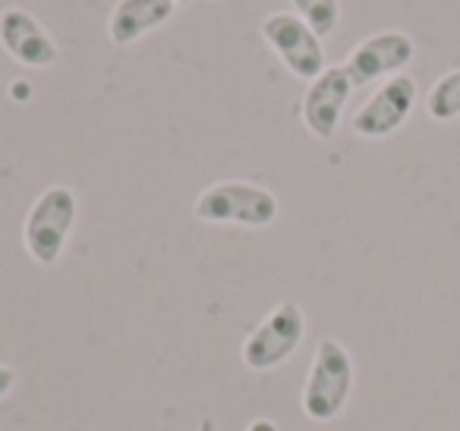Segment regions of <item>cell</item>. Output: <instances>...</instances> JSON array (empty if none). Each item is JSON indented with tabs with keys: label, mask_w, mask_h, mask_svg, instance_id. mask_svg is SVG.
Here are the masks:
<instances>
[{
	"label": "cell",
	"mask_w": 460,
	"mask_h": 431,
	"mask_svg": "<svg viewBox=\"0 0 460 431\" xmlns=\"http://www.w3.org/2000/svg\"><path fill=\"white\" fill-rule=\"evenodd\" d=\"M250 431H278V428L271 422H265V418H259V422L250 425Z\"/></svg>",
	"instance_id": "14"
},
{
	"label": "cell",
	"mask_w": 460,
	"mask_h": 431,
	"mask_svg": "<svg viewBox=\"0 0 460 431\" xmlns=\"http://www.w3.org/2000/svg\"><path fill=\"white\" fill-rule=\"evenodd\" d=\"M13 384H16V368L13 365H4V362H0V400L13 391Z\"/></svg>",
	"instance_id": "13"
},
{
	"label": "cell",
	"mask_w": 460,
	"mask_h": 431,
	"mask_svg": "<svg viewBox=\"0 0 460 431\" xmlns=\"http://www.w3.org/2000/svg\"><path fill=\"white\" fill-rule=\"evenodd\" d=\"M353 393V356L334 337L319 340L309 365L306 384H303V412L313 422H332L344 412Z\"/></svg>",
	"instance_id": "1"
},
{
	"label": "cell",
	"mask_w": 460,
	"mask_h": 431,
	"mask_svg": "<svg viewBox=\"0 0 460 431\" xmlns=\"http://www.w3.org/2000/svg\"><path fill=\"white\" fill-rule=\"evenodd\" d=\"M416 57V45L407 32H376L369 39H363L344 60V70L350 76L353 89L357 85H369L378 79H391L397 73H403V66Z\"/></svg>",
	"instance_id": "7"
},
{
	"label": "cell",
	"mask_w": 460,
	"mask_h": 431,
	"mask_svg": "<svg viewBox=\"0 0 460 431\" xmlns=\"http://www.w3.org/2000/svg\"><path fill=\"white\" fill-rule=\"evenodd\" d=\"M0 48L22 66L48 70L58 64V41L29 10L7 7L0 13Z\"/></svg>",
	"instance_id": "9"
},
{
	"label": "cell",
	"mask_w": 460,
	"mask_h": 431,
	"mask_svg": "<svg viewBox=\"0 0 460 431\" xmlns=\"http://www.w3.org/2000/svg\"><path fill=\"white\" fill-rule=\"evenodd\" d=\"M303 337H306V315L300 303L284 299L252 328V334L243 340L240 359L252 372H271L300 349Z\"/></svg>",
	"instance_id": "4"
},
{
	"label": "cell",
	"mask_w": 460,
	"mask_h": 431,
	"mask_svg": "<svg viewBox=\"0 0 460 431\" xmlns=\"http://www.w3.org/2000/svg\"><path fill=\"white\" fill-rule=\"evenodd\" d=\"M426 114L435 123H451L460 117V66L432 83L426 95Z\"/></svg>",
	"instance_id": "11"
},
{
	"label": "cell",
	"mask_w": 460,
	"mask_h": 431,
	"mask_svg": "<svg viewBox=\"0 0 460 431\" xmlns=\"http://www.w3.org/2000/svg\"><path fill=\"white\" fill-rule=\"evenodd\" d=\"M79 215V198L70 186H48L32 202L22 224V242L35 265L54 268Z\"/></svg>",
	"instance_id": "3"
},
{
	"label": "cell",
	"mask_w": 460,
	"mask_h": 431,
	"mask_svg": "<svg viewBox=\"0 0 460 431\" xmlns=\"http://www.w3.org/2000/svg\"><path fill=\"white\" fill-rule=\"evenodd\" d=\"M173 0H117L108 16V39L117 48H129L142 35L167 26L173 20Z\"/></svg>",
	"instance_id": "10"
},
{
	"label": "cell",
	"mask_w": 460,
	"mask_h": 431,
	"mask_svg": "<svg viewBox=\"0 0 460 431\" xmlns=\"http://www.w3.org/2000/svg\"><path fill=\"white\" fill-rule=\"evenodd\" d=\"M350 95H353V83L344 66H325V73L309 83L306 95H303L300 114H303V127L309 129L313 139L328 142L338 133V123L344 117Z\"/></svg>",
	"instance_id": "8"
},
{
	"label": "cell",
	"mask_w": 460,
	"mask_h": 431,
	"mask_svg": "<svg viewBox=\"0 0 460 431\" xmlns=\"http://www.w3.org/2000/svg\"><path fill=\"white\" fill-rule=\"evenodd\" d=\"M416 79L407 73L385 79L376 92L369 95V101L353 114V133L359 139H385V136L397 133L407 123V117L416 108Z\"/></svg>",
	"instance_id": "6"
},
{
	"label": "cell",
	"mask_w": 460,
	"mask_h": 431,
	"mask_svg": "<svg viewBox=\"0 0 460 431\" xmlns=\"http://www.w3.org/2000/svg\"><path fill=\"white\" fill-rule=\"evenodd\" d=\"M290 7L319 39H328L341 22V0H290Z\"/></svg>",
	"instance_id": "12"
},
{
	"label": "cell",
	"mask_w": 460,
	"mask_h": 431,
	"mask_svg": "<svg viewBox=\"0 0 460 431\" xmlns=\"http://www.w3.org/2000/svg\"><path fill=\"white\" fill-rule=\"evenodd\" d=\"M262 39L281 57L290 76L313 83L325 73V48L322 39L296 13H269L262 20Z\"/></svg>",
	"instance_id": "5"
},
{
	"label": "cell",
	"mask_w": 460,
	"mask_h": 431,
	"mask_svg": "<svg viewBox=\"0 0 460 431\" xmlns=\"http://www.w3.org/2000/svg\"><path fill=\"white\" fill-rule=\"evenodd\" d=\"M173 4H177V7H180V4H186V0H173Z\"/></svg>",
	"instance_id": "15"
},
{
	"label": "cell",
	"mask_w": 460,
	"mask_h": 431,
	"mask_svg": "<svg viewBox=\"0 0 460 431\" xmlns=\"http://www.w3.org/2000/svg\"><path fill=\"white\" fill-rule=\"evenodd\" d=\"M192 215L202 224H237V227L262 230L278 221V196L259 183L221 180L199 192Z\"/></svg>",
	"instance_id": "2"
}]
</instances>
